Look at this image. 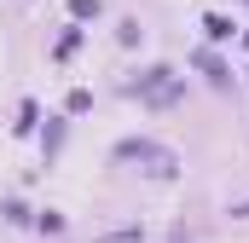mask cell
<instances>
[{
    "label": "cell",
    "instance_id": "cell-1",
    "mask_svg": "<svg viewBox=\"0 0 249 243\" xmlns=\"http://www.w3.org/2000/svg\"><path fill=\"white\" fill-rule=\"evenodd\" d=\"M203 29H209V41H232V23H226L220 12H209V17H203Z\"/></svg>",
    "mask_w": 249,
    "mask_h": 243
},
{
    "label": "cell",
    "instance_id": "cell-2",
    "mask_svg": "<svg viewBox=\"0 0 249 243\" xmlns=\"http://www.w3.org/2000/svg\"><path fill=\"white\" fill-rule=\"evenodd\" d=\"M70 6H75V17H93L99 12V0H70Z\"/></svg>",
    "mask_w": 249,
    "mask_h": 243
},
{
    "label": "cell",
    "instance_id": "cell-3",
    "mask_svg": "<svg viewBox=\"0 0 249 243\" xmlns=\"http://www.w3.org/2000/svg\"><path fill=\"white\" fill-rule=\"evenodd\" d=\"M105 243H139V232H110Z\"/></svg>",
    "mask_w": 249,
    "mask_h": 243
}]
</instances>
